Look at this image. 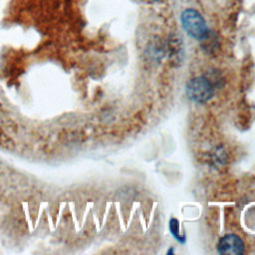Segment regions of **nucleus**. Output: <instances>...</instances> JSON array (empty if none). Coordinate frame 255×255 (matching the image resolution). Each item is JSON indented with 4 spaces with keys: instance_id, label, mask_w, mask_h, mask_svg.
<instances>
[{
    "instance_id": "f257e3e1",
    "label": "nucleus",
    "mask_w": 255,
    "mask_h": 255,
    "mask_svg": "<svg viewBox=\"0 0 255 255\" xmlns=\"http://www.w3.org/2000/svg\"><path fill=\"white\" fill-rule=\"evenodd\" d=\"M213 84L209 78L200 76L193 78L186 84L187 98L197 104H205L213 97Z\"/></svg>"
},
{
    "instance_id": "20e7f679",
    "label": "nucleus",
    "mask_w": 255,
    "mask_h": 255,
    "mask_svg": "<svg viewBox=\"0 0 255 255\" xmlns=\"http://www.w3.org/2000/svg\"><path fill=\"white\" fill-rule=\"evenodd\" d=\"M169 231L171 233V235L179 242L184 243L185 242V236L184 235H180L179 234V224H178V220L176 218H170L169 220Z\"/></svg>"
},
{
    "instance_id": "7ed1b4c3",
    "label": "nucleus",
    "mask_w": 255,
    "mask_h": 255,
    "mask_svg": "<svg viewBox=\"0 0 255 255\" xmlns=\"http://www.w3.org/2000/svg\"><path fill=\"white\" fill-rule=\"evenodd\" d=\"M217 251L220 254H243L244 243L238 235L226 234L219 239Z\"/></svg>"
},
{
    "instance_id": "f03ea898",
    "label": "nucleus",
    "mask_w": 255,
    "mask_h": 255,
    "mask_svg": "<svg viewBox=\"0 0 255 255\" xmlns=\"http://www.w3.org/2000/svg\"><path fill=\"white\" fill-rule=\"evenodd\" d=\"M181 23L185 32L194 39L202 41L209 34L204 19L194 9H186L182 12Z\"/></svg>"
}]
</instances>
